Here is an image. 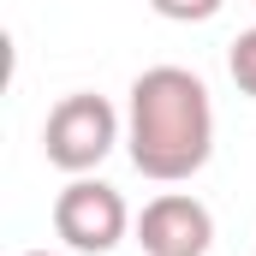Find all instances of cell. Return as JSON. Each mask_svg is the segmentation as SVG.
Returning <instances> with one entry per match:
<instances>
[{
  "label": "cell",
  "mask_w": 256,
  "mask_h": 256,
  "mask_svg": "<svg viewBox=\"0 0 256 256\" xmlns=\"http://www.w3.org/2000/svg\"><path fill=\"white\" fill-rule=\"evenodd\" d=\"M126 155L155 185H185L214 155V102L208 84L185 66H149L131 78Z\"/></svg>",
  "instance_id": "1"
},
{
  "label": "cell",
  "mask_w": 256,
  "mask_h": 256,
  "mask_svg": "<svg viewBox=\"0 0 256 256\" xmlns=\"http://www.w3.org/2000/svg\"><path fill=\"white\" fill-rule=\"evenodd\" d=\"M114 143H120V114H114L108 96L78 90V96H60V102L48 108V126H42V155H48V167L84 179V173H96V167L114 155Z\"/></svg>",
  "instance_id": "2"
},
{
  "label": "cell",
  "mask_w": 256,
  "mask_h": 256,
  "mask_svg": "<svg viewBox=\"0 0 256 256\" xmlns=\"http://www.w3.org/2000/svg\"><path fill=\"white\" fill-rule=\"evenodd\" d=\"M54 232H60L72 250L84 256H108L120 238L131 232V208L126 196L114 191L108 179H72L60 196H54Z\"/></svg>",
  "instance_id": "3"
},
{
  "label": "cell",
  "mask_w": 256,
  "mask_h": 256,
  "mask_svg": "<svg viewBox=\"0 0 256 256\" xmlns=\"http://www.w3.org/2000/svg\"><path fill=\"white\" fill-rule=\"evenodd\" d=\"M137 244H143V256H208L214 214L191 191H161L137 214Z\"/></svg>",
  "instance_id": "4"
},
{
  "label": "cell",
  "mask_w": 256,
  "mask_h": 256,
  "mask_svg": "<svg viewBox=\"0 0 256 256\" xmlns=\"http://www.w3.org/2000/svg\"><path fill=\"white\" fill-rule=\"evenodd\" d=\"M226 72H232L238 96H256V24L232 36V48H226Z\"/></svg>",
  "instance_id": "5"
},
{
  "label": "cell",
  "mask_w": 256,
  "mask_h": 256,
  "mask_svg": "<svg viewBox=\"0 0 256 256\" xmlns=\"http://www.w3.org/2000/svg\"><path fill=\"white\" fill-rule=\"evenodd\" d=\"M149 6H155L161 18H173V24H208L226 0H149Z\"/></svg>",
  "instance_id": "6"
},
{
  "label": "cell",
  "mask_w": 256,
  "mask_h": 256,
  "mask_svg": "<svg viewBox=\"0 0 256 256\" xmlns=\"http://www.w3.org/2000/svg\"><path fill=\"white\" fill-rule=\"evenodd\" d=\"M24 256H54V250H24Z\"/></svg>",
  "instance_id": "7"
}]
</instances>
